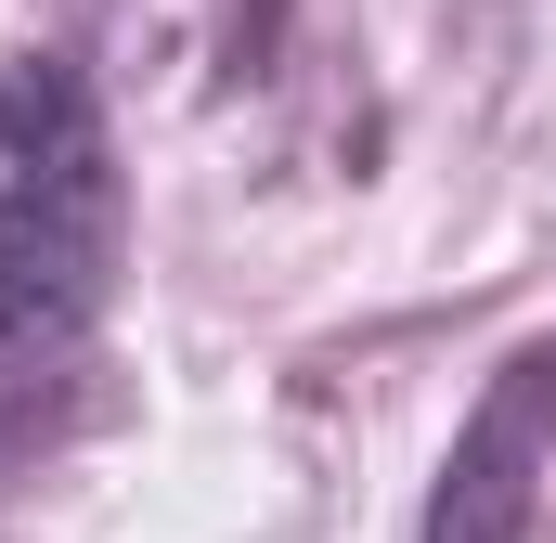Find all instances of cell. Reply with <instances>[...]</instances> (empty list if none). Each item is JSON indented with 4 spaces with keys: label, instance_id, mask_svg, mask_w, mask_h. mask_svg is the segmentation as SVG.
<instances>
[{
    "label": "cell",
    "instance_id": "cell-1",
    "mask_svg": "<svg viewBox=\"0 0 556 543\" xmlns=\"http://www.w3.org/2000/svg\"><path fill=\"white\" fill-rule=\"evenodd\" d=\"M39 91V142L0 155V350H65L104 298V247H117V194H104V142L78 117L65 78Z\"/></svg>",
    "mask_w": 556,
    "mask_h": 543
},
{
    "label": "cell",
    "instance_id": "cell-2",
    "mask_svg": "<svg viewBox=\"0 0 556 543\" xmlns=\"http://www.w3.org/2000/svg\"><path fill=\"white\" fill-rule=\"evenodd\" d=\"M544 479H556V337H531L440 453V492H427L415 543H531L544 518Z\"/></svg>",
    "mask_w": 556,
    "mask_h": 543
}]
</instances>
